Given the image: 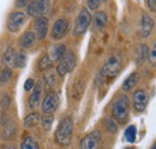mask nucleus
Instances as JSON below:
<instances>
[{"label": "nucleus", "instance_id": "nucleus-19", "mask_svg": "<svg viewBox=\"0 0 156 149\" xmlns=\"http://www.w3.org/2000/svg\"><path fill=\"white\" fill-rule=\"evenodd\" d=\"M138 74L137 72H133V74H131L126 79H125V82H124V84H122V90L124 92H130V90H132L133 89V87L136 85L137 83H138Z\"/></svg>", "mask_w": 156, "mask_h": 149}, {"label": "nucleus", "instance_id": "nucleus-20", "mask_svg": "<svg viewBox=\"0 0 156 149\" xmlns=\"http://www.w3.org/2000/svg\"><path fill=\"white\" fill-rule=\"evenodd\" d=\"M149 54V51H148V47L145 45H140L138 48H137V53H136V61L138 65L143 64Z\"/></svg>", "mask_w": 156, "mask_h": 149}, {"label": "nucleus", "instance_id": "nucleus-9", "mask_svg": "<svg viewBox=\"0 0 156 149\" xmlns=\"http://www.w3.org/2000/svg\"><path fill=\"white\" fill-rule=\"evenodd\" d=\"M69 27H70V24H69V20H67V19H64V18L58 19V20L54 23L53 28H52V37H53L54 40H60V38H62V37L67 34Z\"/></svg>", "mask_w": 156, "mask_h": 149}, {"label": "nucleus", "instance_id": "nucleus-35", "mask_svg": "<svg viewBox=\"0 0 156 149\" xmlns=\"http://www.w3.org/2000/svg\"><path fill=\"white\" fill-rule=\"evenodd\" d=\"M28 4H29V0H17V1H16L17 7H24V6H27Z\"/></svg>", "mask_w": 156, "mask_h": 149}, {"label": "nucleus", "instance_id": "nucleus-3", "mask_svg": "<svg viewBox=\"0 0 156 149\" xmlns=\"http://www.w3.org/2000/svg\"><path fill=\"white\" fill-rule=\"evenodd\" d=\"M121 70V60L119 56H112L101 69V74L107 78L115 77Z\"/></svg>", "mask_w": 156, "mask_h": 149}, {"label": "nucleus", "instance_id": "nucleus-23", "mask_svg": "<svg viewBox=\"0 0 156 149\" xmlns=\"http://www.w3.org/2000/svg\"><path fill=\"white\" fill-rule=\"evenodd\" d=\"M52 64H53V61L51 60L49 56H43L39 61V70L44 72L52 67Z\"/></svg>", "mask_w": 156, "mask_h": 149}, {"label": "nucleus", "instance_id": "nucleus-39", "mask_svg": "<svg viewBox=\"0 0 156 149\" xmlns=\"http://www.w3.org/2000/svg\"><path fill=\"white\" fill-rule=\"evenodd\" d=\"M125 149H135V148H125Z\"/></svg>", "mask_w": 156, "mask_h": 149}, {"label": "nucleus", "instance_id": "nucleus-30", "mask_svg": "<svg viewBox=\"0 0 156 149\" xmlns=\"http://www.w3.org/2000/svg\"><path fill=\"white\" fill-rule=\"evenodd\" d=\"M148 59L151 63V65H156V43L153 46V48L150 49V52L148 54Z\"/></svg>", "mask_w": 156, "mask_h": 149}, {"label": "nucleus", "instance_id": "nucleus-27", "mask_svg": "<svg viewBox=\"0 0 156 149\" xmlns=\"http://www.w3.org/2000/svg\"><path fill=\"white\" fill-rule=\"evenodd\" d=\"M53 124V115L52 114H44L42 118V125L46 131H49Z\"/></svg>", "mask_w": 156, "mask_h": 149}, {"label": "nucleus", "instance_id": "nucleus-36", "mask_svg": "<svg viewBox=\"0 0 156 149\" xmlns=\"http://www.w3.org/2000/svg\"><path fill=\"white\" fill-rule=\"evenodd\" d=\"M148 6L150 10L156 11V0H148Z\"/></svg>", "mask_w": 156, "mask_h": 149}, {"label": "nucleus", "instance_id": "nucleus-21", "mask_svg": "<svg viewBox=\"0 0 156 149\" xmlns=\"http://www.w3.org/2000/svg\"><path fill=\"white\" fill-rule=\"evenodd\" d=\"M94 23L98 29H102L107 24V15L105 12H96L94 16Z\"/></svg>", "mask_w": 156, "mask_h": 149}, {"label": "nucleus", "instance_id": "nucleus-32", "mask_svg": "<svg viewBox=\"0 0 156 149\" xmlns=\"http://www.w3.org/2000/svg\"><path fill=\"white\" fill-rule=\"evenodd\" d=\"M34 87H35L34 79H33V78H28V79L25 81V83H24V89H25L27 92H29V90H31Z\"/></svg>", "mask_w": 156, "mask_h": 149}, {"label": "nucleus", "instance_id": "nucleus-33", "mask_svg": "<svg viewBox=\"0 0 156 149\" xmlns=\"http://www.w3.org/2000/svg\"><path fill=\"white\" fill-rule=\"evenodd\" d=\"M37 1H39L40 6L42 7L43 12H46L47 9H48V6H49V1H51V0H37Z\"/></svg>", "mask_w": 156, "mask_h": 149}, {"label": "nucleus", "instance_id": "nucleus-10", "mask_svg": "<svg viewBox=\"0 0 156 149\" xmlns=\"http://www.w3.org/2000/svg\"><path fill=\"white\" fill-rule=\"evenodd\" d=\"M148 101H149L148 94L145 93L144 90L139 89V90H136L133 93V107H135V110L137 112L144 111L147 105H148Z\"/></svg>", "mask_w": 156, "mask_h": 149}, {"label": "nucleus", "instance_id": "nucleus-4", "mask_svg": "<svg viewBox=\"0 0 156 149\" xmlns=\"http://www.w3.org/2000/svg\"><path fill=\"white\" fill-rule=\"evenodd\" d=\"M75 65H76V56L72 52H66L64 56L59 60L58 67H57V71L60 76H65L69 72H71L73 69H75Z\"/></svg>", "mask_w": 156, "mask_h": 149}, {"label": "nucleus", "instance_id": "nucleus-1", "mask_svg": "<svg viewBox=\"0 0 156 149\" xmlns=\"http://www.w3.org/2000/svg\"><path fill=\"white\" fill-rule=\"evenodd\" d=\"M72 133H73V122L70 117H66L59 124L55 132V140L61 146H69L72 140Z\"/></svg>", "mask_w": 156, "mask_h": 149}, {"label": "nucleus", "instance_id": "nucleus-13", "mask_svg": "<svg viewBox=\"0 0 156 149\" xmlns=\"http://www.w3.org/2000/svg\"><path fill=\"white\" fill-rule=\"evenodd\" d=\"M35 29H36V33H37V37L40 40H43L47 35V31H48V20H47V18L39 17L36 23H35Z\"/></svg>", "mask_w": 156, "mask_h": 149}, {"label": "nucleus", "instance_id": "nucleus-29", "mask_svg": "<svg viewBox=\"0 0 156 149\" xmlns=\"http://www.w3.org/2000/svg\"><path fill=\"white\" fill-rule=\"evenodd\" d=\"M103 1H106V0H88V6L90 10H98Z\"/></svg>", "mask_w": 156, "mask_h": 149}, {"label": "nucleus", "instance_id": "nucleus-12", "mask_svg": "<svg viewBox=\"0 0 156 149\" xmlns=\"http://www.w3.org/2000/svg\"><path fill=\"white\" fill-rule=\"evenodd\" d=\"M16 51L12 48V47H9L4 56H2V64L5 65V67L7 69H12L16 66Z\"/></svg>", "mask_w": 156, "mask_h": 149}, {"label": "nucleus", "instance_id": "nucleus-34", "mask_svg": "<svg viewBox=\"0 0 156 149\" xmlns=\"http://www.w3.org/2000/svg\"><path fill=\"white\" fill-rule=\"evenodd\" d=\"M108 130L111 132H117V125L114 124L113 120H108Z\"/></svg>", "mask_w": 156, "mask_h": 149}, {"label": "nucleus", "instance_id": "nucleus-16", "mask_svg": "<svg viewBox=\"0 0 156 149\" xmlns=\"http://www.w3.org/2000/svg\"><path fill=\"white\" fill-rule=\"evenodd\" d=\"M27 12L31 17H39L42 13H44L43 10H42V7L40 6L37 0H34V1H31V2H29L27 5Z\"/></svg>", "mask_w": 156, "mask_h": 149}, {"label": "nucleus", "instance_id": "nucleus-11", "mask_svg": "<svg viewBox=\"0 0 156 149\" xmlns=\"http://www.w3.org/2000/svg\"><path fill=\"white\" fill-rule=\"evenodd\" d=\"M154 25H155V22L154 19L151 18L149 15L144 13L142 16V19H140V29H139V35L142 37H148L153 29H154Z\"/></svg>", "mask_w": 156, "mask_h": 149}, {"label": "nucleus", "instance_id": "nucleus-38", "mask_svg": "<svg viewBox=\"0 0 156 149\" xmlns=\"http://www.w3.org/2000/svg\"><path fill=\"white\" fill-rule=\"evenodd\" d=\"M151 149H156V143L154 144V146H153V147H151Z\"/></svg>", "mask_w": 156, "mask_h": 149}, {"label": "nucleus", "instance_id": "nucleus-31", "mask_svg": "<svg viewBox=\"0 0 156 149\" xmlns=\"http://www.w3.org/2000/svg\"><path fill=\"white\" fill-rule=\"evenodd\" d=\"M54 82H55L54 76H51V77L47 78V83H46V90H47V92L51 93V89L54 87Z\"/></svg>", "mask_w": 156, "mask_h": 149}, {"label": "nucleus", "instance_id": "nucleus-28", "mask_svg": "<svg viewBox=\"0 0 156 149\" xmlns=\"http://www.w3.org/2000/svg\"><path fill=\"white\" fill-rule=\"evenodd\" d=\"M27 63V54L24 52H20L16 54V67H24Z\"/></svg>", "mask_w": 156, "mask_h": 149}, {"label": "nucleus", "instance_id": "nucleus-14", "mask_svg": "<svg viewBox=\"0 0 156 149\" xmlns=\"http://www.w3.org/2000/svg\"><path fill=\"white\" fill-rule=\"evenodd\" d=\"M35 41H36V34L33 33V31H27V33H24L23 36L20 37V45L23 48L28 49V48H31L34 46Z\"/></svg>", "mask_w": 156, "mask_h": 149}, {"label": "nucleus", "instance_id": "nucleus-17", "mask_svg": "<svg viewBox=\"0 0 156 149\" xmlns=\"http://www.w3.org/2000/svg\"><path fill=\"white\" fill-rule=\"evenodd\" d=\"M66 53V47H65V45H62V43H60V45H55L52 49H51V60L52 61H57V60H60L64 54Z\"/></svg>", "mask_w": 156, "mask_h": 149}, {"label": "nucleus", "instance_id": "nucleus-24", "mask_svg": "<svg viewBox=\"0 0 156 149\" xmlns=\"http://www.w3.org/2000/svg\"><path fill=\"white\" fill-rule=\"evenodd\" d=\"M84 88H85V83H84V81H78L77 83L73 85V90H72V95H73V97L75 99H79V97H82V95H83V92H84Z\"/></svg>", "mask_w": 156, "mask_h": 149}, {"label": "nucleus", "instance_id": "nucleus-7", "mask_svg": "<svg viewBox=\"0 0 156 149\" xmlns=\"http://www.w3.org/2000/svg\"><path fill=\"white\" fill-rule=\"evenodd\" d=\"M59 102H60V100H59L58 94L53 93V92L48 93L42 102V112L44 114H52L58 108Z\"/></svg>", "mask_w": 156, "mask_h": 149}, {"label": "nucleus", "instance_id": "nucleus-18", "mask_svg": "<svg viewBox=\"0 0 156 149\" xmlns=\"http://www.w3.org/2000/svg\"><path fill=\"white\" fill-rule=\"evenodd\" d=\"M40 122H41V117H40V114L39 113H36V112H34V113L28 114V115L24 118L23 124H24L25 128H34V126H36V125L39 124Z\"/></svg>", "mask_w": 156, "mask_h": 149}, {"label": "nucleus", "instance_id": "nucleus-5", "mask_svg": "<svg viewBox=\"0 0 156 149\" xmlns=\"http://www.w3.org/2000/svg\"><path fill=\"white\" fill-rule=\"evenodd\" d=\"M90 22H91V16L89 13V11L87 9H83L77 17L76 20V24H75V30H73V34L75 35H82L87 31L88 27L90 25Z\"/></svg>", "mask_w": 156, "mask_h": 149}, {"label": "nucleus", "instance_id": "nucleus-25", "mask_svg": "<svg viewBox=\"0 0 156 149\" xmlns=\"http://www.w3.org/2000/svg\"><path fill=\"white\" fill-rule=\"evenodd\" d=\"M136 135H137V129L135 125H130L126 131H125V138L127 142H131L133 143L136 141Z\"/></svg>", "mask_w": 156, "mask_h": 149}, {"label": "nucleus", "instance_id": "nucleus-2", "mask_svg": "<svg viewBox=\"0 0 156 149\" xmlns=\"http://www.w3.org/2000/svg\"><path fill=\"white\" fill-rule=\"evenodd\" d=\"M129 112H130L129 97L126 95H121L120 97H118V100L113 105L112 114L117 122H119L120 124H124L129 118Z\"/></svg>", "mask_w": 156, "mask_h": 149}, {"label": "nucleus", "instance_id": "nucleus-22", "mask_svg": "<svg viewBox=\"0 0 156 149\" xmlns=\"http://www.w3.org/2000/svg\"><path fill=\"white\" fill-rule=\"evenodd\" d=\"M20 149H39V144L33 137L28 136L23 140V142L20 144Z\"/></svg>", "mask_w": 156, "mask_h": 149}, {"label": "nucleus", "instance_id": "nucleus-37", "mask_svg": "<svg viewBox=\"0 0 156 149\" xmlns=\"http://www.w3.org/2000/svg\"><path fill=\"white\" fill-rule=\"evenodd\" d=\"M4 149H16L13 146H9V147H6V148H4Z\"/></svg>", "mask_w": 156, "mask_h": 149}, {"label": "nucleus", "instance_id": "nucleus-15", "mask_svg": "<svg viewBox=\"0 0 156 149\" xmlns=\"http://www.w3.org/2000/svg\"><path fill=\"white\" fill-rule=\"evenodd\" d=\"M41 93H42V82H39L34 87V93L31 94L30 97H29V107L30 108H35L39 105Z\"/></svg>", "mask_w": 156, "mask_h": 149}, {"label": "nucleus", "instance_id": "nucleus-8", "mask_svg": "<svg viewBox=\"0 0 156 149\" xmlns=\"http://www.w3.org/2000/svg\"><path fill=\"white\" fill-rule=\"evenodd\" d=\"M100 141L101 133L98 131H93L80 141V149H98Z\"/></svg>", "mask_w": 156, "mask_h": 149}, {"label": "nucleus", "instance_id": "nucleus-26", "mask_svg": "<svg viewBox=\"0 0 156 149\" xmlns=\"http://www.w3.org/2000/svg\"><path fill=\"white\" fill-rule=\"evenodd\" d=\"M11 77H12V71H11V69L5 67V69L0 72V85L6 84V83L10 81Z\"/></svg>", "mask_w": 156, "mask_h": 149}, {"label": "nucleus", "instance_id": "nucleus-6", "mask_svg": "<svg viewBox=\"0 0 156 149\" xmlns=\"http://www.w3.org/2000/svg\"><path fill=\"white\" fill-rule=\"evenodd\" d=\"M27 22V15L23 12H12L9 19H7V29L11 33H17L22 29V27L24 25V23Z\"/></svg>", "mask_w": 156, "mask_h": 149}]
</instances>
